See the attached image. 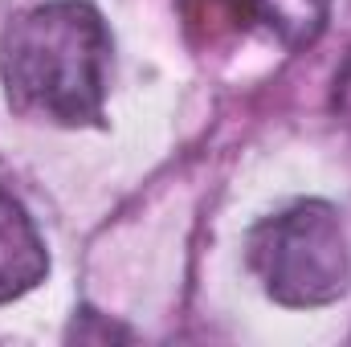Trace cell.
<instances>
[{"mask_svg":"<svg viewBox=\"0 0 351 347\" xmlns=\"http://www.w3.org/2000/svg\"><path fill=\"white\" fill-rule=\"evenodd\" d=\"M110 29L86 0H49L21 12L0 41L8 106L33 123L98 127L110 86Z\"/></svg>","mask_w":351,"mask_h":347,"instance_id":"cell-1","label":"cell"},{"mask_svg":"<svg viewBox=\"0 0 351 347\" xmlns=\"http://www.w3.org/2000/svg\"><path fill=\"white\" fill-rule=\"evenodd\" d=\"M245 250L262 290L294 311L343 298L351 282L343 221L327 200H298L278 217H265L262 225H254Z\"/></svg>","mask_w":351,"mask_h":347,"instance_id":"cell-2","label":"cell"},{"mask_svg":"<svg viewBox=\"0 0 351 347\" xmlns=\"http://www.w3.org/2000/svg\"><path fill=\"white\" fill-rule=\"evenodd\" d=\"M208 21H229L237 29L262 25L286 49H306L323 37L331 21V0H200Z\"/></svg>","mask_w":351,"mask_h":347,"instance_id":"cell-3","label":"cell"},{"mask_svg":"<svg viewBox=\"0 0 351 347\" xmlns=\"http://www.w3.org/2000/svg\"><path fill=\"white\" fill-rule=\"evenodd\" d=\"M49 274L45 241L25 213V204L0 188V302H12L41 286Z\"/></svg>","mask_w":351,"mask_h":347,"instance_id":"cell-4","label":"cell"},{"mask_svg":"<svg viewBox=\"0 0 351 347\" xmlns=\"http://www.w3.org/2000/svg\"><path fill=\"white\" fill-rule=\"evenodd\" d=\"M331 110H335V119L351 127V53L339 62V70H335V82H331Z\"/></svg>","mask_w":351,"mask_h":347,"instance_id":"cell-5","label":"cell"}]
</instances>
